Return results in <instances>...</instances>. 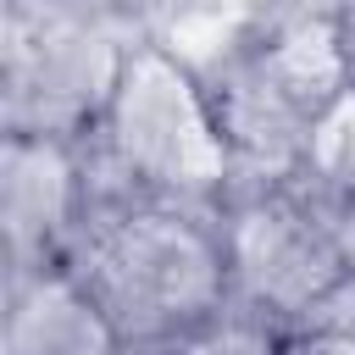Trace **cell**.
<instances>
[{"instance_id": "cell-6", "label": "cell", "mask_w": 355, "mask_h": 355, "mask_svg": "<svg viewBox=\"0 0 355 355\" xmlns=\"http://www.w3.org/2000/svg\"><path fill=\"white\" fill-rule=\"evenodd\" d=\"M100 205V178L89 144L6 133L0 139V233H6V277L61 266L83 239Z\"/></svg>"}, {"instance_id": "cell-10", "label": "cell", "mask_w": 355, "mask_h": 355, "mask_svg": "<svg viewBox=\"0 0 355 355\" xmlns=\"http://www.w3.org/2000/svg\"><path fill=\"white\" fill-rule=\"evenodd\" d=\"M288 355H355V327H349V322H311V327H294Z\"/></svg>"}, {"instance_id": "cell-1", "label": "cell", "mask_w": 355, "mask_h": 355, "mask_svg": "<svg viewBox=\"0 0 355 355\" xmlns=\"http://www.w3.org/2000/svg\"><path fill=\"white\" fill-rule=\"evenodd\" d=\"M100 200H144L216 216L239 189V161L205 78L155 33L128 44L111 105L89 139Z\"/></svg>"}, {"instance_id": "cell-4", "label": "cell", "mask_w": 355, "mask_h": 355, "mask_svg": "<svg viewBox=\"0 0 355 355\" xmlns=\"http://www.w3.org/2000/svg\"><path fill=\"white\" fill-rule=\"evenodd\" d=\"M216 233L227 255V294L239 311L272 316L283 327H311L338 294H349L327 200L305 178L239 183L216 211Z\"/></svg>"}, {"instance_id": "cell-3", "label": "cell", "mask_w": 355, "mask_h": 355, "mask_svg": "<svg viewBox=\"0 0 355 355\" xmlns=\"http://www.w3.org/2000/svg\"><path fill=\"white\" fill-rule=\"evenodd\" d=\"M67 266L83 277L133 355H161L233 305L222 233L205 211L100 200Z\"/></svg>"}, {"instance_id": "cell-7", "label": "cell", "mask_w": 355, "mask_h": 355, "mask_svg": "<svg viewBox=\"0 0 355 355\" xmlns=\"http://www.w3.org/2000/svg\"><path fill=\"white\" fill-rule=\"evenodd\" d=\"M0 355H133L83 277L61 266L6 277V333Z\"/></svg>"}, {"instance_id": "cell-11", "label": "cell", "mask_w": 355, "mask_h": 355, "mask_svg": "<svg viewBox=\"0 0 355 355\" xmlns=\"http://www.w3.org/2000/svg\"><path fill=\"white\" fill-rule=\"evenodd\" d=\"M322 200H327L333 239H338V255H344V272H349V288H355V189H344V194H322Z\"/></svg>"}, {"instance_id": "cell-8", "label": "cell", "mask_w": 355, "mask_h": 355, "mask_svg": "<svg viewBox=\"0 0 355 355\" xmlns=\"http://www.w3.org/2000/svg\"><path fill=\"white\" fill-rule=\"evenodd\" d=\"M288 338H294V327L227 305L211 322H200L194 333H183L172 349H161V355H288Z\"/></svg>"}, {"instance_id": "cell-5", "label": "cell", "mask_w": 355, "mask_h": 355, "mask_svg": "<svg viewBox=\"0 0 355 355\" xmlns=\"http://www.w3.org/2000/svg\"><path fill=\"white\" fill-rule=\"evenodd\" d=\"M133 39L139 33H111L100 17L6 6L0 17V128L89 144L111 105V89L122 78Z\"/></svg>"}, {"instance_id": "cell-9", "label": "cell", "mask_w": 355, "mask_h": 355, "mask_svg": "<svg viewBox=\"0 0 355 355\" xmlns=\"http://www.w3.org/2000/svg\"><path fill=\"white\" fill-rule=\"evenodd\" d=\"M300 178H305L316 194H344V189H355V83L316 116Z\"/></svg>"}, {"instance_id": "cell-2", "label": "cell", "mask_w": 355, "mask_h": 355, "mask_svg": "<svg viewBox=\"0 0 355 355\" xmlns=\"http://www.w3.org/2000/svg\"><path fill=\"white\" fill-rule=\"evenodd\" d=\"M200 78L239 161V183H294L316 116L355 83L338 6L255 11Z\"/></svg>"}, {"instance_id": "cell-12", "label": "cell", "mask_w": 355, "mask_h": 355, "mask_svg": "<svg viewBox=\"0 0 355 355\" xmlns=\"http://www.w3.org/2000/svg\"><path fill=\"white\" fill-rule=\"evenodd\" d=\"M338 39H344V55H349V72H355V6H338Z\"/></svg>"}]
</instances>
